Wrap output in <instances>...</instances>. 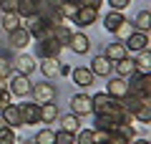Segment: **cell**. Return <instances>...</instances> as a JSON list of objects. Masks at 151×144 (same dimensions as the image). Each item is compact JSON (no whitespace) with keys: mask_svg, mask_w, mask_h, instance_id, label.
Segmentation results:
<instances>
[{"mask_svg":"<svg viewBox=\"0 0 151 144\" xmlns=\"http://www.w3.org/2000/svg\"><path fill=\"white\" fill-rule=\"evenodd\" d=\"M0 144H15V129L13 127H3L0 129Z\"/></svg>","mask_w":151,"mask_h":144,"instance_id":"29","label":"cell"},{"mask_svg":"<svg viewBox=\"0 0 151 144\" xmlns=\"http://www.w3.org/2000/svg\"><path fill=\"white\" fill-rule=\"evenodd\" d=\"M0 119H3L8 127H13V129H20V127H23V116H20L18 104H8V106L0 111Z\"/></svg>","mask_w":151,"mask_h":144,"instance_id":"15","label":"cell"},{"mask_svg":"<svg viewBox=\"0 0 151 144\" xmlns=\"http://www.w3.org/2000/svg\"><path fill=\"white\" fill-rule=\"evenodd\" d=\"M33 144H53V129L43 127L35 132V139H33Z\"/></svg>","mask_w":151,"mask_h":144,"instance_id":"26","label":"cell"},{"mask_svg":"<svg viewBox=\"0 0 151 144\" xmlns=\"http://www.w3.org/2000/svg\"><path fill=\"white\" fill-rule=\"evenodd\" d=\"M106 94L113 96V99H124V96L129 94V79H121V76H108Z\"/></svg>","mask_w":151,"mask_h":144,"instance_id":"9","label":"cell"},{"mask_svg":"<svg viewBox=\"0 0 151 144\" xmlns=\"http://www.w3.org/2000/svg\"><path fill=\"white\" fill-rule=\"evenodd\" d=\"M129 144H149V139H131Z\"/></svg>","mask_w":151,"mask_h":144,"instance_id":"39","label":"cell"},{"mask_svg":"<svg viewBox=\"0 0 151 144\" xmlns=\"http://www.w3.org/2000/svg\"><path fill=\"white\" fill-rule=\"evenodd\" d=\"M40 73L45 79H55L58 76V58H40Z\"/></svg>","mask_w":151,"mask_h":144,"instance_id":"24","label":"cell"},{"mask_svg":"<svg viewBox=\"0 0 151 144\" xmlns=\"http://www.w3.org/2000/svg\"><path fill=\"white\" fill-rule=\"evenodd\" d=\"M124 46H126V51H129V53H141V51H146V48H149V33L131 31L129 36H126Z\"/></svg>","mask_w":151,"mask_h":144,"instance_id":"4","label":"cell"},{"mask_svg":"<svg viewBox=\"0 0 151 144\" xmlns=\"http://www.w3.org/2000/svg\"><path fill=\"white\" fill-rule=\"evenodd\" d=\"M18 8V0H0V10L3 13H15Z\"/></svg>","mask_w":151,"mask_h":144,"instance_id":"34","label":"cell"},{"mask_svg":"<svg viewBox=\"0 0 151 144\" xmlns=\"http://www.w3.org/2000/svg\"><path fill=\"white\" fill-rule=\"evenodd\" d=\"M70 111L76 116H91L93 114V104H91V96L88 94H76L70 99Z\"/></svg>","mask_w":151,"mask_h":144,"instance_id":"7","label":"cell"},{"mask_svg":"<svg viewBox=\"0 0 151 144\" xmlns=\"http://www.w3.org/2000/svg\"><path fill=\"white\" fill-rule=\"evenodd\" d=\"M88 68L93 71V76H111V73H113V63H111L103 53L96 56V58L91 61V66H88Z\"/></svg>","mask_w":151,"mask_h":144,"instance_id":"17","label":"cell"},{"mask_svg":"<svg viewBox=\"0 0 151 144\" xmlns=\"http://www.w3.org/2000/svg\"><path fill=\"white\" fill-rule=\"evenodd\" d=\"M53 144H76V134L58 129V132H53Z\"/></svg>","mask_w":151,"mask_h":144,"instance_id":"28","label":"cell"},{"mask_svg":"<svg viewBox=\"0 0 151 144\" xmlns=\"http://www.w3.org/2000/svg\"><path fill=\"white\" fill-rule=\"evenodd\" d=\"M18 109H20V116H23V127L40 124V104H35V101H23V104H18Z\"/></svg>","mask_w":151,"mask_h":144,"instance_id":"5","label":"cell"},{"mask_svg":"<svg viewBox=\"0 0 151 144\" xmlns=\"http://www.w3.org/2000/svg\"><path fill=\"white\" fill-rule=\"evenodd\" d=\"M0 25H3V31H5V33H13L15 28H20V15H18V13H3Z\"/></svg>","mask_w":151,"mask_h":144,"instance_id":"25","label":"cell"},{"mask_svg":"<svg viewBox=\"0 0 151 144\" xmlns=\"http://www.w3.org/2000/svg\"><path fill=\"white\" fill-rule=\"evenodd\" d=\"M23 144H33V142H23Z\"/></svg>","mask_w":151,"mask_h":144,"instance_id":"42","label":"cell"},{"mask_svg":"<svg viewBox=\"0 0 151 144\" xmlns=\"http://www.w3.org/2000/svg\"><path fill=\"white\" fill-rule=\"evenodd\" d=\"M129 91L136 94V96H141V99H149L151 101V76L136 71L134 76H129Z\"/></svg>","mask_w":151,"mask_h":144,"instance_id":"1","label":"cell"},{"mask_svg":"<svg viewBox=\"0 0 151 144\" xmlns=\"http://www.w3.org/2000/svg\"><path fill=\"white\" fill-rule=\"evenodd\" d=\"M134 119H136V121H139V124H149V121H151V104H146V106L141 109V111L136 114Z\"/></svg>","mask_w":151,"mask_h":144,"instance_id":"31","label":"cell"},{"mask_svg":"<svg viewBox=\"0 0 151 144\" xmlns=\"http://www.w3.org/2000/svg\"><path fill=\"white\" fill-rule=\"evenodd\" d=\"M68 3H78V0H68Z\"/></svg>","mask_w":151,"mask_h":144,"instance_id":"41","label":"cell"},{"mask_svg":"<svg viewBox=\"0 0 151 144\" xmlns=\"http://www.w3.org/2000/svg\"><path fill=\"white\" fill-rule=\"evenodd\" d=\"M38 46H35V53H38V58H58L60 56V51H63V43L60 41H55V38H45V41H35Z\"/></svg>","mask_w":151,"mask_h":144,"instance_id":"3","label":"cell"},{"mask_svg":"<svg viewBox=\"0 0 151 144\" xmlns=\"http://www.w3.org/2000/svg\"><path fill=\"white\" fill-rule=\"evenodd\" d=\"M50 3H53V5L58 8V5H63V3H68V0H50Z\"/></svg>","mask_w":151,"mask_h":144,"instance_id":"40","label":"cell"},{"mask_svg":"<svg viewBox=\"0 0 151 144\" xmlns=\"http://www.w3.org/2000/svg\"><path fill=\"white\" fill-rule=\"evenodd\" d=\"M8 43H10L13 48H18V51H23V48H28L33 43V36L20 25V28H15L13 33H8Z\"/></svg>","mask_w":151,"mask_h":144,"instance_id":"14","label":"cell"},{"mask_svg":"<svg viewBox=\"0 0 151 144\" xmlns=\"http://www.w3.org/2000/svg\"><path fill=\"white\" fill-rule=\"evenodd\" d=\"M116 76H121V79H129V76L136 73V63H134V56H126V58L116 61Z\"/></svg>","mask_w":151,"mask_h":144,"instance_id":"18","label":"cell"},{"mask_svg":"<svg viewBox=\"0 0 151 144\" xmlns=\"http://www.w3.org/2000/svg\"><path fill=\"white\" fill-rule=\"evenodd\" d=\"M126 20H129V18L124 15V10H108L106 15H103V28H106L108 33H119Z\"/></svg>","mask_w":151,"mask_h":144,"instance_id":"12","label":"cell"},{"mask_svg":"<svg viewBox=\"0 0 151 144\" xmlns=\"http://www.w3.org/2000/svg\"><path fill=\"white\" fill-rule=\"evenodd\" d=\"M8 104H13V94L8 89H0V111H3Z\"/></svg>","mask_w":151,"mask_h":144,"instance_id":"32","label":"cell"},{"mask_svg":"<svg viewBox=\"0 0 151 144\" xmlns=\"http://www.w3.org/2000/svg\"><path fill=\"white\" fill-rule=\"evenodd\" d=\"M96 20H98V10H96V8L78 5V10H76V15H73L70 23H76L78 28H88V25H93Z\"/></svg>","mask_w":151,"mask_h":144,"instance_id":"8","label":"cell"},{"mask_svg":"<svg viewBox=\"0 0 151 144\" xmlns=\"http://www.w3.org/2000/svg\"><path fill=\"white\" fill-rule=\"evenodd\" d=\"M131 31H134V25H131V23H129V20H126V23H124V28H121V31H119V33H116V36H124V38H126V36H129V33H131Z\"/></svg>","mask_w":151,"mask_h":144,"instance_id":"37","label":"cell"},{"mask_svg":"<svg viewBox=\"0 0 151 144\" xmlns=\"http://www.w3.org/2000/svg\"><path fill=\"white\" fill-rule=\"evenodd\" d=\"M60 129H63V132H70V134H78V129H81V116H76L73 111L65 114V116H60Z\"/></svg>","mask_w":151,"mask_h":144,"instance_id":"21","label":"cell"},{"mask_svg":"<svg viewBox=\"0 0 151 144\" xmlns=\"http://www.w3.org/2000/svg\"><path fill=\"white\" fill-rule=\"evenodd\" d=\"M65 46L73 51V53H78V56H86L88 51H91V38L86 36V33H78V31H70V38H68V43Z\"/></svg>","mask_w":151,"mask_h":144,"instance_id":"6","label":"cell"},{"mask_svg":"<svg viewBox=\"0 0 151 144\" xmlns=\"http://www.w3.org/2000/svg\"><path fill=\"white\" fill-rule=\"evenodd\" d=\"M33 99H35V104H48V101H55V86L53 84H35L30 89Z\"/></svg>","mask_w":151,"mask_h":144,"instance_id":"10","label":"cell"},{"mask_svg":"<svg viewBox=\"0 0 151 144\" xmlns=\"http://www.w3.org/2000/svg\"><path fill=\"white\" fill-rule=\"evenodd\" d=\"M76 144H93V129H78Z\"/></svg>","mask_w":151,"mask_h":144,"instance_id":"30","label":"cell"},{"mask_svg":"<svg viewBox=\"0 0 151 144\" xmlns=\"http://www.w3.org/2000/svg\"><path fill=\"white\" fill-rule=\"evenodd\" d=\"M106 3L111 5V10H126L131 0H106Z\"/></svg>","mask_w":151,"mask_h":144,"instance_id":"35","label":"cell"},{"mask_svg":"<svg viewBox=\"0 0 151 144\" xmlns=\"http://www.w3.org/2000/svg\"><path fill=\"white\" fill-rule=\"evenodd\" d=\"M10 73H13V66H10V61L0 56V76H3V79H8Z\"/></svg>","mask_w":151,"mask_h":144,"instance_id":"33","label":"cell"},{"mask_svg":"<svg viewBox=\"0 0 151 144\" xmlns=\"http://www.w3.org/2000/svg\"><path fill=\"white\" fill-rule=\"evenodd\" d=\"M78 5H86V8H96V10H101L103 0H78Z\"/></svg>","mask_w":151,"mask_h":144,"instance_id":"36","label":"cell"},{"mask_svg":"<svg viewBox=\"0 0 151 144\" xmlns=\"http://www.w3.org/2000/svg\"><path fill=\"white\" fill-rule=\"evenodd\" d=\"M70 79H73V84L83 86V89L96 84V76H93V71L88 66H76V68H70Z\"/></svg>","mask_w":151,"mask_h":144,"instance_id":"11","label":"cell"},{"mask_svg":"<svg viewBox=\"0 0 151 144\" xmlns=\"http://www.w3.org/2000/svg\"><path fill=\"white\" fill-rule=\"evenodd\" d=\"M76 10H78V3H63V5H58V13H60V18H63L65 23L73 20Z\"/></svg>","mask_w":151,"mask_h":144,"instance_id":"27","label":"cell"},{"mask_svg":"<svg viewBox=\"0 0 151 144\" xmlns=\"http://www.w3.org/2000/svg\"><path fill=\"white\" fill-rule=\"evenodd\" d=\"M103 56H106V58L111 61V63H116V61L126 58V56H129V51H126L124 41H113V43H108V46H106V51H103Z\"/></svg>","mask_w":151,"mask_h":144,"instance_id":"16","label":"cell"},{"mask_svg":"<svg viewBox=\"0 0 151 144\" xmlns=\"http://www.w3.org/2000/svg\"><path fill=\"white\" fill-rule=\"evenodd\" d=\"M58 76H70V66L68 63H58Z\"/></svg>","mask_w":151,"mask_h":144,"instance_id":"38","label":"cell"},{"mask_svg":"<svg viewBox=\"0 0 151 144\" xmlns=\"http://www.w3.org/2000/svg\"><path fill=\"white\" fill-rule=\"evenodd\" d=\"M10 66H13V71H18V73L30 76L33 71H35V56H30V53H18L15 61H13Z\"/></svg>","mask_w":151,"mask_h":144,"instance_id":"13","label":"cell"},{"mask_svg":"<svg viewBox=\"0 0 151 144\" xmlns=\"http://www.w3.org/2000/svg\"><path fill=\"white\" fill-rule=\"evenodd\" d=\"M40 3H43V0H18V8H15V13H18L20 18L35 15V13H38V8H40Z\"/></svg>","mask_w":151,"mask_h":144,"instance_id":"20","label":"cell"},{"mask_svg":"<svg viewBox=\"0 0 151 144\" xmlns=\"http://www.w3.org/2000/svg\"><path fill=\"white\" fill-rule=\"evenodd\" d=\"M30 89H33V84H30L28 76L18 73V71H13V73L8 76V91H10L13 96H28Z\"/></svg>","mask_w":151,"mask_h":144,"instance_id":"2","label":"cell"},{"mask_svg":"<svg viewBox=\"0 0 151 144\" xmlns=\"http://www.w3.org/2000/svg\"><path fill=\"white\" fill-rule=\"evenodd\" d=\"M58 116H60V111H58V104H53V101H48V104H40V124H53Z\"/></svg>","mask_w":151,"mask_h":144,"instance_id":"19","label":"cell"},{"mask_svg":"<svg viewBox=\"0 0 151 144\" xmlns=\"http://www.w3.org/2000/svg\"><path fill=\"white\" fill-rule=\"evenodd\" d=\"M134 31H141V33H149L151 31V13L149 10H141V13H136V18H134Z\"/></svg>","mask_w":151,"mask_h":144,"instance_id":"23","label":"cell"},{"mask_svg":"<svg viewBox=\"0 0 151 144\" xmlns=\"http://www.w3.org/2000/svg\"><path fill=\"white\" fill-rule=\"evenodd\" d=\"M134 63H136V71H139V73H149L151 71V53H149V48L141 51V53H134Z\"/></svg>","mask_w":151,"mask_h":144,"instance_id":"22","label":"cell"}]
</instances>
